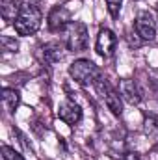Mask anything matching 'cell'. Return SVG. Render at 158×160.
<instances>
[{"instance_id": "obj_12", "label": "cell", "mask_w": 158, "mask_h": 160, "mask_svg": "<svg viewBox=\"0 0 158 160\" xmlns=\"http://www.w3.org/2000/svg\"><path fill=\"white\" fill-rule=\"evenodd\" d=\"M21 6H22V0H11V2H7V4L2 8V17H4L7 22H9V21H15V17H17Z\"/></svg>"}, {"instance_id": "obj_7", "label": "cell", "mask_w": 158, "mask_h": 160, "mask_svg": "<svg viewBox=\"0 0 158 160\" xmlns=\"http://www.w3.org/2000/svg\"><path fill=\"white\" fill-rule=\"evenodd\" d=\"M71 22V11L65 6H54L47 17V24L50 32H63Z\"/></svg>"}, {"instance_id": "obj_10", "label": "cell", "mask_w": 158, "mask_h": 160, "mask_svg": "<svg viewBox=\"0 0 158 160\" xmlns=\"http://www.w3.org/2000/svg\"><path fill=\"white\" fill-rule=\"evenodd\" d=\"M65 56V48L60 41H50L43 47V60L48 63V65H54L58 62H62Z\"/></svg>"}, {"instance_id": "obj_17", "label": "cell", "mask_w": 158, "mask_h": 160, "mask_svg": "<svg viewBox=\"0 0 158 160\" xmlns=\"http://www.w3.org/2000/svg\"><path fill=\"white\" fill-rule=\"evenodd\" d=\"M156 13H158V4H156Z\"/></svg>"}, {"instance_id": "obj_6", "label": "cell", "mask_w": 158, "mask_h": 160, "mask_svg": "<svg viewBox=\"0 0 158 160\" xmlns=\"http://www.w3.org/2000/svg\"><path fill=\"white\" fill-rule=\"evenodd\" d=\"M117 48V36L110 30V28H101L95 39V50L99 56H102L104 60L112 58L116 54Z\"/></svg>"}, {"instance_id": "obj_15", "label": "cell", "mask_w": 158, "mask_h": 160, "mask_svg": "<svg viewBox=\"0 0 158 160\" xmlns=\"http://www.w3.org/2000/svg\"><path fill=\"white\" fill-rule=\"evenodd\" d=\"M2 158L4 160H24V157H22L21 153H17L13 147L2 145Z\"/></svg>"}, {"instance_id": "obj_8", "label": "cell", "mask_w": 158, "mask_h": 160, "mask_svg": "<svg viewBox=\"0 0 158 160\" xmlns=\"http://www.w3.org/2000/svg\"><path fill=\"white\" fill-rule=\"evenodd\" d=\"M82 108H80L78 102H75L73 99H65L62 104H60V108H58V118L60 121H63L65 125H69V127H75V125H78L80 121H82Z\"/></svg>"}, {"instance_id": "obj_9", "label": "cell", "mask_w": 158, "mask_h": 160, "mask_svg": "<svg viewBox=\"0 0 158 160\" xmlns=\"http://www.w3.org/2000/svg\"><path fill=\"white\" fill-rule=\"evenodd\" d=\"M117 91L121 95L123 101H126L128 104H140L141 102V89L140 86L136 84V80L132 78H121L119 80V86H117Z\"/></svg>"}, {"instance_id": "obj_5", "label": "cell", "mask_w": 158, "mask_h": 160, "mask_svg": "<svg viewBox=\"0 0 158 160\" xmlns=\"http://www.w3.org/2000/svg\"><path fill=\"white\" fill-rule=\"evenodd\" d=\"M136 34L141 41H155L156 39V21L151 11H140L134 21Z\"/></svg>"}, {"instance_id": "obj_16", "label": "cell", "mask_w": 158, "mask_h": 160, "mask_svg": "<svg viewBox=\"0 0 158 160\" xmlns=\"http://www.w3.org/2000/svg\"><path fill=\"white\" fill-rule=\"evenodd\" d=\"M119 160H143L138 153H134V151H126V153H123L121 155V158Z\"/></svg>"}, {"instance_id": "obj_4", "label": "cell", "mask_w": 158, "mask_h": 160, "mask_svg": "<svg viewBox=\"0 0 158 160\" xmlns=\"http://www.w3.org/2000/svg\"><path fill=\"white\" fill-rule=\"evenodd\" d=\"M65 34V47L71 52H82L87 48L89 43V30L82 21H71L69 26L63 30Z\"/></svg>"}, {"instance_id": "obj_11", "label": "cell", "mask_w": 158, "mask_h": 160, "mask_svg": "<svg viewBox=\"0 0 158 160\" xmlns=\"http://www.w3.org/2000/svg\"><path fill=\"white\" fill-rule=\"evenodd\" d=\"M2 102H4V108L9 114H13L21 104V93L15 88H4L2 89Z\"/></svg>"}, {"instance_id": "obj_1", "label": "cell", "mask_w": 158, "mask_h": 160, "mask_svg": "<svg viewBox=\"0 0 158 160\" xmlns=\"http://www.w3.org/2000/svg\"><path fill=\"white\" fill-rule=\"evenodd\" d=\"M43 22V13L37 6L30 4V2H22L15 21H13V28L21 38H28L37 34Z\"/></svg>"}, {"instance_id": "obj_13", "label": "cell", "mask_w": 158, "mask_h": 160, "mask_svg": "<svg viewBox=\"0 0 158 160\" xmlns=\"http://www.w3.org/2000/svg\"><path fill=\"white\" fill-rule=\"evenodd\" d=\"M0 45H2V50H6V52H17L19 50V41L15 38H9V36H2Z\"/></svg>"}, {"instance_id": "obj_14", "label": "cell", "mask_w": 158, "mask_h": 160, "mask_svg": "<svg viewBox=\"0 0 158 160\" xmlns=\"http://www.w3.org/2000/svg\"><path fill=\"white\" fill-rule=\"evenodd\" d=\"M104 4H106V9H108L110 17L117 19L119 11H121V6H123V0H104Z\"/></svg>"}, {"instance_id": "obj_2", "label": "cell", "mask_w": 158, "mask_h": 160, "mask_svg": "<svg viewBox=\"0 0 158 160\" xmlns=\"http://www.w3.org/2000/svg\"><path fill=\"white\" fill-rule=\"evenodd\" d=\"M69 77L75 80L77 84L87 88V86H93L97 80L102 77V71H101L99 65H95L91 60L78 58V60H75V62L69 65Z\"/></svg>"}, {"instance_id": "obj_3", "label": "cell", "mask_w": 158, "mask_h": 160, "mask_svg": "<svg viewBox=\"0 0 158 160\" xmlns=\"http://www.w3.org/2000/svg\"><path fill=\"white\" fill-rule=\"evenodd\" d=\"M93 88L97 89V93H99L101 99L104 101V104H106V108L110 110V114L116 116V118H121V116H123V99H121V95H119L117 89L110 84V80L102 75L101 78L93 84Z\"/></svg>"}]
</instances>
